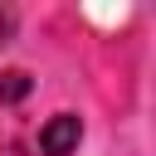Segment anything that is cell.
I'll list each match as a JSON object with an SVG mask.
<instances>
[{
  "label": "cell",
  "mask_w": 156,
  "mask_h": 156,
  "mask_svg": "<svg viewBox=\"0 0 156 156\" xmlns=\"http://www.w3.org/2000/svg\"><path fill=\"white\" fill-rule=\"evenodd\" d=\"M24 93H29V73H5L0 98H5V102H15V98H24Z\"/></svg>",
  "instance_id": "obj_2"
},
{
  "label": "cell",
  "mask_w": 156,
  "mask_h": 156,
  "mask_svg": "<svg viewBox=\"0 0 156 156\" xmlns=\"http://www.w3.org/2000/svg\"><path fill=\"white\" fill-rule=\"evenodd\" d=\"M78 141H83V117L73 112H54L39 127V156H73Z\"/></svg>",
  "instance_id": "obj_1"
},
{
  "label": "cell",
  "mask_w": 156,
  "mask_h": 156,
  "mask_svg": "<svg viewBox=\"0 0 156 156\" xmlns=\"http://www.w3.org/2000/svg\"><path fill=\"white\" fill-rule=\"evenodd\" d=\"M10 34H15V10H10V5H0V49L10 44Z\"/></svg>",
  "instance_id": "obj_3"
}]
</instances>
